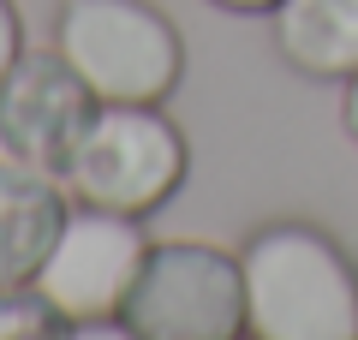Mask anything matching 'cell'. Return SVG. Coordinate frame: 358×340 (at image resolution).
Returning a JSON list of instances; mask_svg holds the SVG:
<instances>
[{
  "label": "cell",
  "mask_w": 358,
  "mask_h": 340,
  "mask_svg": "<svg viewBox=\"0 0 358 340\" xmlns=\"http://www.w3.org/2000/svg\"><path fill=\"white\" fill-rule=\"evenodd\" d=\"M215 6H233V13H275L281 0H215Z\"/></svg>",
  "instance_id": "13"
},
{
  "label": "cell",
  "mask_w": 358,
  "mask_h": 340,
  "mask_svg": "<svg viewBox=\"0 0 358 340\" xmlns=\"http://www.w3.org/2000/svg\"><path fill=\"white\" fill-rule=\"evenodd\" d=\"M185 167L192 150L173 132V120H162L150 101H102L60 179L78 203L143 221L185 185Z\"/></svg>",
  "instance_id": "2"
},
{
  "label": "cell",
  "mask_w": 358,
  "mask_h": 340,
  "mask_svg": "<svg viewBox=\"0 0 358 340\" xmlns=\"http://www.w3.org/2000/svg\"><path fill=\"white\" fill-rule=\"evenodd\" d=\"M54 48L72 60L96 101H167L185 72L179 30L150 0H66Z\"/></svg>",
  "instance_id": "3"
},
{
  "label": "cell",
  "mask_w": 358,
  "mask_h": 340,
  "mask_svg": "<svg viewBox=\"0 0 358 340\" xmlns=\"http://www.w3.org/2000/svg\"><path fill=\"white\" fill-rule=\"evenodd\" d=\"M251 340H358V269L310 221H275L239 251Z\"/></svg>",
  "instance_id": "1"
},
{
  "label": "cell",
  "mask_w": 358,
  "mask_h": 340,
  "mask_svg": "<svg viewBox=\"0 0 358 340\" xmlns=\"http://www.w3.org/2000/svg\"><path fill=\"white\" fill-rule=\"evenodd\" d=\"M96 108L102 101L60 48H24L0 78V155L36 173H66Z\"/></svg>",
  "instance_id": "6"
},
{
  "label": "cell",
  "mask_w": 358,
  "mask_h": 340,
  "mask_svg": "<svg viewBox=\"0 0 358 340\" xmlns=\"http://www.w3.org/2000/svg\"><path fill=\"white\" fill-rule=\"evenodd\" d=\"M60 221L66 191L54 185V173H36V167L0 155V287L36 281L48 245L60 239Z\"/></svg>",
  "instance_id": "7"
},
{
  "label": "cell",
  "mask_w": 358,
  "mask_h": 340,
  "mask_svg": "<svg viewBox=\"0 0 358 340\" xmlns=\"http://www.w3.org/2000/svg\"><path fill=\"white\" fill-rule=\"evenodd\" d=\"M275 42L287 66L305 78H352L358 72V0H281Z\"/></svg>",
  "instance_id": "8"
},
{
  "label": "cell",
  "mask_w": 358,
  "mask_h": 340,
  "mask_svg": "<svg viewBox=\"0 0 358 340\" xmlns=\"http://www.w3.org/2000/svg\"><path fill=\"white\" fill-rule=\"evenodd\" d=\"M126 316L143 340H239L245 275L239 257L203 239H162L138 269Z\"/></svg>",
  "instance_id": "4"
},
{
  "label": "cell",
  "mask_w": 358,
  "mask_h": 340,
  "mask_svg": "<svg viewBox=\"0 0 358 340\" xmlns=\"http://www.w3.org/2000/svg\"><path fill=\"white\" fill-rule=\"evenodd\" d=\"M341 120H346V138L358 143V72L346 78V101H341Z\"/></svg>",
  "instance_id": "12"
},
{
  "label": "cell",
  "mask_w": 358,
  "mask_h": 340,
  "mask_svg": "<svg viewBox=\"0 0 358 340\" xmlns=\"http://www.w3.org/2000/svg\"><path fill=\"white\" fill-rule=\"evenodd\" d=\"M72 316H60L42 287H0V340H66Z\"/></svg>",
  "instance_id": "9"
},
{
  "label": "cell",
  "mask_w": 358,
  "mask_h": 340,
  "mask_svg": "<svg viewBox=\"0 0 358 340\" xmlns=\"http://www.w3.org/2000/svg\"><path fill=\"white\" fill-rule=\"evenodd\" d=\"M66 340H143L126 316H90V323H72Z\"/></svg>",
  "instance_id": "10"
},
{
  "label": "cell",
  "mask_w": 358,
  "mask_h": 340,
  "mask_svg": "<svg viewBox=\"0 0 358 340\" xmlns=\"http://www.w3.org/2000/svg\"><path fill=\"white\" fill-rule=\"evenodd\" d=\"M24 54V24H18V6L0 0V78L13 72V60Z\"/></svg>",
  "instance_id": "11"
},
{
  "label": "cell",
  "mask_w": 358,
  "mask_h": 340,
  "mask_svg": "<svg viewBox=\"0 0 358 340\" xmlns=\"http://www.w3.org/2000/svg\"><path fill=\"white\" fill-rule=\"evenodd\" d=\"M143 257H150V239H143L138 215H114V209H96V203H78V209H66L60 239L42 257L36 287L72 323L120 316L131 287H138Z\"/></svg>",
  "instance_id": "5"
}]
</instances>
